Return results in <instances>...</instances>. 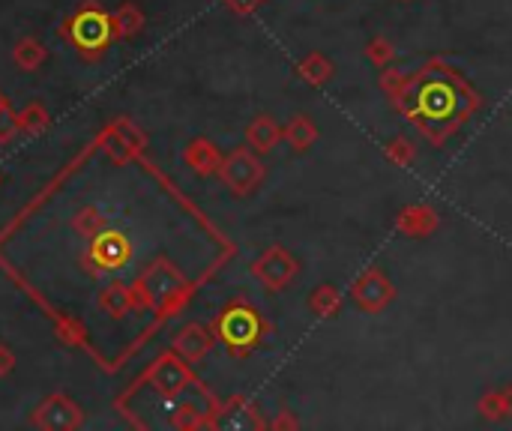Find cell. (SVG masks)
<instances>
[{
    "instance_id": "cell-1",
    "label": "cell",
    "mask_w": 512,
    "mask_h": 431,
    "mask_svg": "<svg viewBox=\"0 0 512 431\" xmlns=\"http://www.w3.org/2000/svg\"><path fill=\"white\" fill-rule=\"evenodd\" d=\"M378 84L390 105L435 147L447 144L483 105L477 87L441 57L426 60L414 72L384 69Z\"/></svg>"
},
{
    "instance_id": "cell-2",
    "label": "cell",
    "mask_w": 512,
    "mask_h": 431,
    "mask_svg": "<svg viewBox=\"0 0 512 431\" xmlns=\"http://www.w3.org/2000/svg\"><path fill=\"white\" fill-rule=\"evenodd\" d=\"M216 330H219V339L237 354V357H243V354H249V351H255L258 345H261V339L270 333V324L252 309V306H246V303H231L222 315H219V321H216Z\"/></svg>"
},
{
    "instance_id": "cell-3",
    "label": "cell",
    "mask_w": 512,
    "mask_h": 431,
    "mask_svg": "<svg viewBox=\"0 0 512 431\" xmlns=\"http://www.w3.org/2000/svg\"><path fill=\"white\" fill-rule=\"evenodd\" d=\"M351 300L357 303V309L369 312V315H378L384 312L393 300H396V285L384 276V270L378 267H366L348 288Z\"/></svg>"
},
{
    "instance_id": "cell-4",
    "label": "cell",
    "mask_w": 512,
    "mask_h": 431,
    "mask_svg": "<svg viewBox=\"0 0 512 431\" xmlns=\"http://www.w3.org/2000/svg\"><path fill=\"white\" fill-rule=\"evenodd\" d=\"M252 273L270 288V291H285L294 279H297V273H300V261L288 252V249H282V246H270L255 264H252Z\"/></svg>"
},
{
    "instance_id": "cell-5",
    "label": "cell",
    "mask_w": 512,
    "mask_h": 431,
    "mask_svg": "<svg viewBox=\"0 0 512 431\" xmlns=\"http://www.w3.org/2000/svg\"><path fill=\"white\" fill-rule=\"evenodd\" d=\"M396 234L408 237V240H426L441 228V213L432 204H408L399 216H396Z\"/></svg>"
},
{
    "instance_id": "cell-6",
    "label": "cell",
    "mask_w": 512,
    "mask_h": 431,
    "mask_svg": "<svg viewBox=\"0 0 512 431\" xmlns=\"http://www.w3.org/2000/svg\"><path fill=\"white\" fill-rule=\"evenodd\" d=\"M225 183L237 192V195H249L261 180H264V165L246 153V150H237L228 162H225V171H222Z\"/></svg>"
},
{
    "instance_id": "cell-7",
    "label": "cell",
    "mask_w": 512,
    "mask_h": 431,
    "mask_svg": "<svg viewBox=\"0 0 512 431\" xmlns=\"http://www.w3.org/2000/svg\"><path fill=\"white\" fill-rule=\"evenodd\" d=\"M297 75L309 84V87H324L333 75H336V66L327 54L321 51H309L300 63H297Z\"/></svg>"
},
{
    "instance_id": "cell-8",
    "label": "cell",
    "mask_w": 512,
    "mask_h": 431,
    "mask_svg": "<svg viewBox=\"0 0 512 431\" xmlns=\"http://www.w3.org/2000/svg\"><path fill=\"white\" fill-rule=\"evenodd\" d=\"M342 303H345L342 291H339L336 285H330V282L312 288V294H309V312H312L315 318H321V321L336 318V315L342 312Z\"/></svg>"
},
{
    "instance_id": "cell-9",
    "label": "cell",
    "mask_w": 512,
    "mask_h": 431,
    "mask_svg": "<svg viewBox=\"0 0 512 431\" xmlns=\"http://www.w3.org/2000/svg\"><path fill=\"white\" fill-rule=\"evenodd\" d=\"M282 138L291 144L294 153H306L315 141H318V126L309 114H297L285 129H282Z\"/></svg>"
},
{
    "instance_id": "cell-10",
    "label": "cell",
    "mask_w": 512,
    "mask_h": 431,
    "mask_svg": "<svg viewBox=\"0 0 512 431\" xmlns=\"http://www.w3.org/2000/svg\"><path fill=\"white\" fill-rule=\"evenodd\" d=\"M246 135H249V144H252L258 153H267V150H273V147L282 141V129H279V123H276L273 117H267V114L255 117Z\"/></svg>"
},
{
    "instance_id": "cell-11",
    "label": "cell",
    "mask_w": 512,
    "mask_h": 431,
    "mask_svg": "<svg viewBox=\"0 0 512 431\" xmlns=\"http://www.w3.org/2000/svg\"><path fill=\"white\" fill-rule=\"evenodd\" d=\"M384 156H387V162H393L399 168H411L417 162V144L408 135H396L384 144Z\"/></svg>"
},
{
    "instance_id": "cell-12",
    "label": "cell",
    "mask_w": 512,
    "mask_h": 431,
    "mask_svg": "<svg viewBox=\"0 0 512 431\" xmlns=\"http://www.w3.org/2000/svg\"><path fill=\"white\" fill-rule=\"evenodd\" d=\"M363 51H366V60L375 63L378 69H387L396 60V45L387 36H372Z\"/></svg>"
},
{
    "instance_id": "cell-13",
    "label": "cell",
    "mask_w": 512,
    "mask_h": 431,
    "mask_svg": "<svg viewBox=\"0 0 512 431\" xmlns=\"http://www.w3.org/2000/svg\"><path fill=\"white\" fill-rule=\"evenodd\" d=\"M480 417H483V420H489V423H501V420H507V417H510V414H507V405H504L501 390H492V393H486V396L480 399Z\"/></svg>"
},
{
    "instance_id": "cell-14",
    "label": "cell",
    "mask_w": 512,
    "mask_h": 431,
    "mask_svg": "<svg viewBox=\"0 0 512 431\" xmlns=\"http://www.w3.org/2000/svg\"><path fill=\"white\" fill-rule=\"evenodd\" d=\"M237 12H252V9H258L264 0H228Z\"/></svg>"
},
{
    "instance_id": "cell-15",
    "label": "cell",
    "mask_w": 512,
    "mask_h": 431,
    "mask_svg": "<svg viewBox=\"0 0 512 431\" xmlns=\"http://www.w3.org/2000/svg\"><path fill=\"white\" fill-rule=\"evenodd\" d=\"M501 396H504V405H507V414L512 417V387H501Z\"/></svg>"
},
{
    "instance_id": "cell-16",
    "label": "cell",
    "mask_w": 512,
    "mask_h": 431,
    "mask_svg": "<svg viewBox=\"0 0 512 431\" xmlns=\"http://www.w3.org/2000/svg\"><path fill=\"white\" fill-rule=\"evenodd\" d=\"M276 426H282V429H297V420H291V417H282Z\"/></svg>"
},
{
    "instance_id": "cell-17",
    "label": "cell",
    "mask_w": 512,
    "mask_h": 431,
    "mask_svg": "<svg viewBox=\"0 0 512 431\" xmlns=\"http://www.w3.org/2000/svg\"><path fill=\"white\" fill-rule=\"evenodd\" d=\"M402 3H408V0H402Z\"/></svg>"
}]
</instances>
